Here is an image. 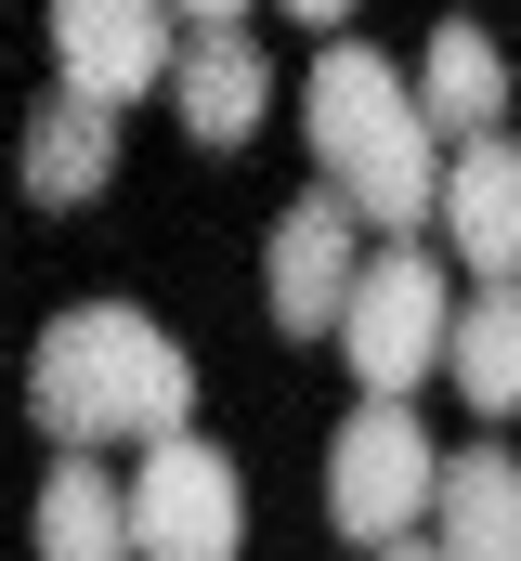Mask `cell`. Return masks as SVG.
<instances>
[{"label": "cell", "instance_id": "cell-15", "mask_svg": "<svg viewBox=\"0 0 521 561\" xmlns=\"http://www.w3.org/2000/svg\"><path fill=\"white\" fill-rule=\"evenodd\" d=\"M170 13H183V26H235L248 0H170Z\"/></svg>", "mask_w": 521, "mask_h": 561}, {"label": "cell", "instance_id": "cell-2", "mask_svg": "<svg viewBox=\"0 0 521 561\" xmlns=\"http://www.w3.org/2000/svg\"><path fill=\"white\" fill-rule=\"evenodd\" d=\"M430 431H417V405L404 392H366L352 419H339V444H326V523L352 536V549H404L417 523H430Z\"/></svg>", "mask_w": 521, "mask_h": 561}, {"label": "cell", "instance_id": "cell-1", "mask_svg": "<svg viewBox=\"0 0 521 561\" xmlns=\"http://www.w3.org/2000/svg\"><path fill=\"white\" fill-rule=\"evenodd\" d=\"M26 405H39L53 444H157V431H183V405H196V366H183V340H170L157 313L79 300V313L39 327Z\"/></svg>", "mask_w": 521, "mask_h": 561}, {"label": "cell", "instance_id": "cell-3", "mask_svg": "<svg viewBox=\"0 0 521 561\" xmlns=\"http://www.w3.org/2000/svg\"><path fill=\"white\" fill-rule=\"evenodd\" d=\"M339 353H352V379L366 392H417L430 366H443V327H456V287H443V262L404 236L391 262H352V287H339Z\"/></svg>", "mask_w": 521, "mask_h": 561}, {"label": "cell", "instance_id": "cell-16", "mask_svg": "<svg viewBox=\"0 0 521 561\" xmlns=\"http://www.w3.org/2000/svg\"><path fill=\"white\" fill-rule=\"evenodd\" d=\"M287 13H300V26H339V13H352V0H287Z\"/></svg>", "mask_w": 521, "mask_h": 561}, {"label": "cell", "instance_id": "cell-8", "mask_svg": "<svg viewBox=\"0 0 521 561\" xmlns=\"http://www.w3.org/2000/svg\"><path fill=\"white\" fill-rule=\"evenodd\" d=\"M366 222H352V196H300L287 222H274V249H260V300H274V327L287 340H313L326 313H339V287H352V249Z\"/></svg>", "mask_w": 521, "mask_h": 561}, {"label": "cell", "instance_id": "cell-6", "mask_svg": "<svg viewBox=\"0 0 521 561\" xmlns=\"http://www.w3.org/2000/svg\"><path fill=\"white\" fill-rule=\"evenodd\" d=\"M430 222H443V249H456L470 287L521 275V144L509 131H470L456 157H443V183H430Z\"/></svg>", "mask_w": 521, "mask_h": 561}, {"label": "cell", "instance_id": "cell-13", "mask_svg": "<svg viewBox=\"0 0 521 561\" xmlns=\"http://www.w3.org/2000/svg\"><path fill=\"white\" fill-rule=\"evenodd\" d=\"M417 118L443 144H470V131H496L509 118V66H496V39L470 26V13H443L430 26V79H417Z\"/></svg>", "mask_w": 521, "mask_h": 561}, {"label": "cell", "instance_id": "cell-9", "mask_svg": "<svg viewBox=\"0 0 521 561\" xmlns=\"http://www.w3.org/2000/svg\"><path fill=\"white\" fill-rule=\"evenodd\" d=\"M157 92L183 105V131H196V144H248L260 105H274V66H260L248 26H196V39L170 53V79H157Z\"/></svg>", "mask_w": 521, "mask_h": 561}, {"label": "cell", "instance_id": "cell-12", "mask_svg": "<svg viewBox=\"0 0 521 561\" xmlns=\"http://www.w3.org/2000/svg\"><path fill=\"white\" fill-rule=\"evenodd\" d=\"M105 183H118V105L53 92V105L26 118V196H39V209H79V196H105Z\"/></svg>", "mask_w": 521, "mask_h": 561}, {"label": "cell", "instance_id": "cell-4", "mask_svg": "<svg viewBox=\"0 0 521 561\" xmlns=\"http://www.w3.org/2000/svg\"><path fill=\"white\" fill-rule=\"evenodd\" d=\"M235 536H248V483H235V457L196 444V431H157L143 470H130V549H143V561H222Z\"/></svg>", "mask_w": 521, "mask_h": 561}, {"label": "cell", "instance_id": "cell-5", "mask_svg": "<svg viewBox=\"0 0 521 561\" xmlns=\"http://www.w3.org/2000/svg\"><path fill=\"white\" fill-rule=\"evenodd\" d=\"M170 53H183V13L170 0H53V66L92 105H143L170 79Z\"/></svg>", "mask_w": 521, "mask_h": 561}, {"label": "cell", "instance_id": "cell-7", "mask_svg": "<svg viewBox=\"0 0 521 561\" xmlns=\"http://www.w3.org/2000/svg\"><path fill=\"white\" fill-rule=\"evenodd\" d=\"M417 131V92H404V66L366 53V39H339V53H313V157H326V183H352L366 157Z\"/></svg>", "mask_w": 521, "mask_h": 561}, {"label": "cell", "instance_id": "cell-10", "mask_svg": "<svg viewBox=\"0 0 521 561\" xmlns=\"http://www.w3.org/2000/svg\"><path fill=\"white\" fill-rule=\"evenodd\" d=\"M430 549L521 561V457H509V444H470V457L430 470Z\"/></svg>", "mask_w": 521, "mask_h": 561}, {"label": "cell", "instance_id": "cell-11", "mask_svg": "<svg viewBox=\"0 0 521 561\" xmlns=\"http://www.w3.org/2000/svg\"><path fill=\"white\" fill-rule=\"evenodd\" d=\"M443 379H456L470 419H521V275H496V287L456 300V327H443Z\"/></svg>", "mask_w": 521, "mask_h": 561}, {"label": "cell", "instance_id": "cell-14", "mask_svg": "<svg viewBox=\"0 0 521 561\" xmlns=\"http://www.w3.org/2000/svg\"><path fill=\"white\" fill-rule=\"evenodd\" d=\"M39 549H53V561H105V549H130V496H105L92 444H66V470L39 483Z\"/></svg>", "mask_w": 521, "mask_h": 561}]
</instances>
